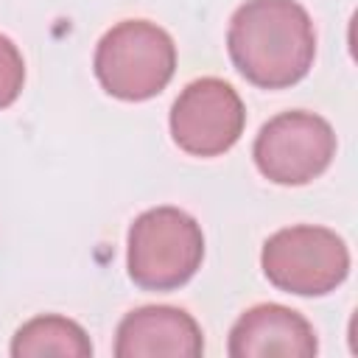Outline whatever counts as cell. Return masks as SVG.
I'll return each mask as SVG.
<instances>
[{"instance_id":"obj_1","label":"cell","mask_w":358,"mask_h":358,"mask_svg":"<svg viewBox=\"0 0 358 358\" xmlns=\"http://www.w3.org/2000/svg\"><path fill=\"white\" fill-rule=\"evenodd\" d=\"M227 50L249 84L260 90L294 87L313 67V20L296 0H246L229 20Z\"/></svg>"},{"instance_id":"obj_2","label":"cell","mask_w":358,"mask_h":358,"mask_svg":"<svg viewBox=\"0 0 358 358\" xmlns=\"http://www.w3.org/2000/svg\"><path fill=\"white\" fill-rule=\"evenodd\" d=\"M126 268L145 291L182 288L204 260L199 221L179 207H151L129 227Z\"/></svg>"},{"instance_id":"obj_3","label":"cell","mask_w":358,"mask_h":358,"mask_svg":"<svg viewBox=\"0 0 358 358\" xmlns=\"http://www.w3.org/2000/svg\"><path fill=\"white\" fill-rule=\"evenodd\" d=\"M92 70L112 98L148 101L173 78L176 45L157 22L123 20L112 25L95 45Z\"/></svg>"},{"instance_id":"obj_4","label":"cell","mask_w":358,"mask_h":358,"mask_svg":"<svg viewBox=\"0 0 358 358\" xmlns=\"http://www.w3.org/2000/svg\"><path fill=\"white\" fill-rule=\"evenodd\" d=\"M266 280L296 296H324L350 274V249L341 235L316 224L277 229L260 252Z\"/></svg>"},{"instance_id":"obj_5","label":"cell","mask_w":358,"mask_h":358,"mask_svg":"<svg viewBox=\"0 0 358 358\" xmlns=\"http://www.w3.org/2000/svg\"><path fill=\"white\" fill-rule=\"evenodd\" d=\"M252 157L268 182L308 185L330 168L336 157V131L316 112H280L260 126Z\"/></svg>"},{"instance_id":"obj_6","label":"cell","mask_w":358,"mask_h":358,"mask_svg":"<svg viewBox=\"0 0 358 358\" xmlns=\"http://www.w3.org/2000/svg\"><path fill=\"white\" fill-rule=\"evenodd\" d=\"M246 126L238 90L215 76L190 81L171 106V137L190 157H218L229 151Z\"/></svg>"},{"instance_id":"obj_7","label":"cell","mask_w":358,"mask_h":358,"mask_svg":"<svg viewBox=\"0 0 358 358\" xmlns=\"http://www.w3.org/2000/svg\"><path fill=\"white\" fill-rule=\"evenodd\" d=\"M204 336L199 322L173 305H143L129 310L115 330L117 358H199Z\"/></svg>"},{"instance_id":"obj_8","label":"cell","mask_w":358,"mask_h":358,"mask_svg":"<svg viewBox=\"0 0 358 358\" xmlns=\"http://www.w3.org/2000/svg\"><path fill=\"white\" fill-rule=\"evenodd\" d=\"M227 352L232 358H313L319 341L313 324L299 310L263 302L238 316L229 330Z\"/></svg>"},{"instance_id":"obj_9","label":"cell","mask_w":358,"mask_h":358,"mask_svg":"<svg viewBox=\"0 0 358 358\" xmlns=\"http://www.w3.org/2000/svg\"><path fill=\"white\" fill-rule=\"evenodd\" d=\"M14 358H42V355H62V358H90L92 341L84 327L59 313H42L28 319L11 338Z\"/></svg>"},{"instance_id":"obj_10","label":"cell","mask_w":358,"mask_h":358,"mask_svg":"<svg viewBox=\"0 0 358 358\" xmlns=\"http://www.w3.org/2000/svg\"><path fill=\"white\" fill-rule=\"evenodd\" d=\"M22 84H25L22 53L6 34H0V109L11 106L20 98Z\"/></svg>"}]
</instances>
